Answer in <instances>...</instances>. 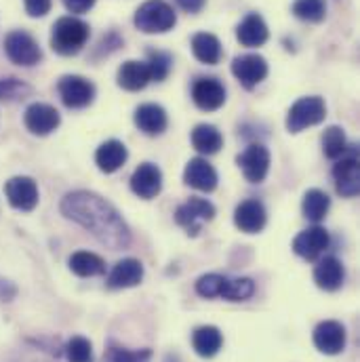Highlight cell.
<instances>
[{
	"mask_svg": "<svg viewBox=\"0 0 360 362\" xmlns=\"http://www.w3.org/2000/svg\"><path fill=\"white\" fill-rule=\"evenodd\" d=\"M62 213L70 221L89 230L101 245L114 251L127 249L131 243L129 226L124 223L116 206L95 192L79 189L66 194L62 200Z\"/></svg>",
	"mask_w": 360,
	"mask_h": 362,
	"instance_id": "6da1fadb",
	"label": "cell"
},
{
	"mask_svg": "<svg viewBox=\"0 0 360 362\" xmlns=\"http://www.w3.org/2000/svg\"><path fill=\"white\" fill-rule=\"evenodd\" d=\"M196 293L204 299L223 297L228 301H247L255 293L251 278H228L221 274H204L196 280Z\"/></svg>",
	"mask_w": 360,
	"mask_h": 362,
	"instance_id": "7a4b0ae2",
	"label": "cell"
},
{
	"mask_svg": "<svg viewBox=\"0 0 360 362\" xmlns=\"http://www.w3.org/2000/svg\"><path fill=\"white\" fill-rule=\"evenodd\" d=\"M91 36V28L87 21L68 15V17H59L53 23V32H51V47L55 53L70 57L76 55L85 49L87 40Z\"/></svg>",
	"mask_w": 360,
	"mask_h": 362,
	"instance_id": "3957f363",
	"label": "cell"
},
{
	"mask_svg": "<svg viewBox=\"0 0 360 362\" xmlns=\"http://www.w3.org/2000/svg\"><path fill=\"white\" fill-rule=\"evenodd\" d=\"M133 23L144 34H165L175 28L178 15L167 0H146L135 11Z\"/></svg>",
	"mask_w": 360,
	"mask_h": 362,
	"instance_id": "277c9868",
	"label": "cell"
},
{
	"mask_svg": "<svg viewBox=\"0 0 360 362\" xmlns=\"http://www.w3.org/2000/svg\"><path fill=\"white\" fill-rule=\"evenodd\" d=\"M327 116V105L325 99L318 95H310V97H301L297 99L289 114H286V129L289 133H301L308 127H316L325 120Z\"/></svg>",
	"mask_w": 360,
	"mask_h": 362,
	"instance_id": "5b68a950",
	"label": "cell"
},
{
	"mask_svg": "<svg viewBox=\"0 0 360 362\" xmlns=\"http://www.w3.org/2000/svg\"><path fill=\"white\" fill-rule=\"evenodd\" d=\"M4 53L15 66L32 68L42 59V51L32 34L23 30H13L4 36Z\"/></svg>",
	"mask_w": 360,
	"mask_h": 362,
	"instance_id": "8992f818",
	"label": "cell"
},
{
	"mask_svg": "<svg viewBox=\"0 0 360 362\" xmlns=\"http://www.w3.org/2000/svg\"><path fill=\"white\" fill-rule=\"evenodd\" d=\"M270 68L266 57L257 55V53H247V55H238L232 62V74L234 78L245 87V89H255L257 85H262L268 76Z\"/></svg>",
	"mask_w": 360,
	"mask_h": 362,
	"instance_id": "52a82bcc",
	"label": "cell"
},
{
	"mask_svg": "<svg viewBox=\"0 0 360 362\" xmlns=\"http://www.w3.org/2000/svg\"><path fill=\"white\" fill-rule=\"evenodd\" d=\"M213 217H215V206L207 198H190L175 213V221L190 236H196L200 232V226L204 221H211Z\"/></svg>",
	"mask_w": 360,
	"mask_h": 362,
	"instance_id": "ba28073f",
	"label": "cell"
},
{
	"mask_svg": "<svg viewBox=\"0 0 360 362\" xmlns=\"http://www.w3.org/2000/svg\"><path fill=\"white\" fill-rule=\"evenodd\" d=\"M333 180L337 185V192L346 198H354L360 189V169L359 154L348 148L346 154H342L333 167Z\"/></svg>",
	"mask_w": 360,
	"mask_h": 362,
	"instance_id": "9c48e42d",
	"label": "cell"
},
{
	"mask_svg": "<svg viewBox=\"0 0 360 362\" xmlns=\"http://www.w3.org/2000/svg\"><path fill=\"white\" fill-rule=\"evenodd\" d=\"M59 89V97L62 101L72 107V110H81V107H87L93 103L95 99V85L87 81L85 76H76V74H70V76H64L57 85Z\"/></svg>",
	"mask_w": 360,
	"mask_h": 362,
	"instance_id": "30bf717a",
	"label": "cell"
},
{
	"mask_svg": "<svg viewBox=\"0 0 360 362\" xmlns=\"http://www.w3.org/2000/svg\"><path fill=\"white\" fill-rule=\"evenodd\" d=\"M238 167L245 175V180L251 183H262L268 177L270 171V152L262 144H251L240 156H238Z\"/></svg>",
	"mask_w": 360,
	"mask_h": 362,
	"instance_id": "8fae6325",
	"label": "cell"
},
{
	"mask_svg": "<svg viewBox=\"0 0 360 362\" xmlns=\"http://www.w3.org/2000/svg\"><path fill=\"white\" fill-rule=\"evenodd\" d=\"M314 346L327 356H337L346 348V327L337 320H325L314 329Z\"/></svg>",
	"mask_w": 360,
	"mask_h": 362,
	"instance_id": "7c38bea8",
	"label": "cell"
},
{
	"mask_svg": "<svg viewBox=\"0 0 360 362\" xmlns=\"http://www.w3.org/2000/svg\"><path fill=\"white\" fill-rule=\"evenodd\" d=\"M329 243H331L329 232L325 228H320V226H314V228H308V230H303V232H299L295 236L293 251L299 257H303L308 262H314V259H318L327 251Z\"/></svg>",
	"mask_w": 360,
	"mask_h": 362,
	"instance_id": "4fadbf2b",
	"label": "cell"
},
{
	"mask_svg": "<svg viewBox=\"0 0 360 362\" xmlns=\"http://www.w3.org/2000/svg\"><path fill=\"white\" fill-rule=\"evenodd\" d=\"M23 122H25V127H28L30 133L42 137V135L53 133V131L59 127L62 116H59V112H57L53 105H49V103H32V105H28V110H25Z\"/></svg>",
	"mask_w": 360,
	"mask_h": 362,
	"instance_id": "5bb4252c",
	"label": "cell"
},
{
	"mask_svg": "<svg viewBox=\"0 0 360 362\" xmlns=\"http://www.w3.org/2000/svg\"><path fill=\"white\" fill-rule=\"evenodd\" d=\"M266 221H268V213H266V206L255 200V198H249L245 202H240L234 211V223L240 232L245 234H257L266 228Z\"/></svg>",
	"mask_w": 360,
	"mask_h": 362,
	"instance_id": "9a60e30c",
	"label": "cell"
},
{
	"mask_svg": "<svg viewBox=\"0 0 360 362\" xmlns=\"http://www.w3.org/2000/svg\"><path fill=\"white\" fill-rule=\"evenodd\" d=\"M131 189L135 196L144 198V200H152L161 194L163 189V173L156 165L152 163H144L139 165L133 175H131Z\"/></svg>",
	"mask_w": 360,
	"mask_h": 362,
	"instance_id": "2e32d148",
	"label": "cell"
},
{
	"mask_svg": "<svg viewBox=\"0 0 360 362\" xmlns=\"http://www.w3.org/2000/svg\"><path fill=\"white\" fill-rule=\"evenodd\" d=\"M192 99L202 112H215L226 103V87L217 78H198L192 87Z\"/></svg>",
	"mask_w": 360,
	"mask_h": 362,
	"instance_id": "e0dca14e",
	"label": "cell"
},
{
	"mask_svg": "<svg viewBox=\"0 0 360 362\" xmlns=\"http://www.w3.org/2000/svg\"><path fill=\"white\" fill-rule=\"evenodd\" d=\"M4 194L11 206L19 211H32L38 204V185L32 177H13L6 181Z\"/></svg>",
	"mask_w": 360,
	"mask_h": 362,
	"instance_id": "ac0fdd59",
	"label": "cell"
},
{
	"mask_svg": "<svg viewBox=\"0 0 360 362\" xmlns=\"http://www.w3.org/2000/svg\"><path fill=\"white\" fill-rule=\"evenodd\" d=\"M236 38L243 47L255 49L268 42L270 38V30L264 21V17L260 13H249L236 28Z\"/></svg>",
	"mask_w": 360,
	"mask_h": 362,
	"instance_id": "d6986e66",
	"label": "cell"
},
{
	"mask_svg": "<svg viewBox=\"0 0 360 362\" xmlns=\"http://www.w3.org/2000/svg\"><path fill=\"white\" fill-rule=\"evenodd\" d=\"M135 124L141 133L154 137L165 133L167 124H169V116L165 112L163 105L158 103H144L135 110Z\"/></svg>",
	"mask_w": 360,
	"mask_h": 362,
	"instance_id": "ffe728a7",
	"label": "cell"
},
{
	"mask_svg": "<svg viewBox=\"0 0 360 362\" xmlns=\"http://www.w3.org/2000/svg\"><path fill=\"white\" fill-rule=\"evenodd\" d=\"M183 181L198 192H213L217 187V171L204 158H192L185 165Z\"/></svg>",
	"mask_w": 360,
	"mask_h": 362,
	"instance_id": "44dd1931",
	"label": "cell"
},
{
	"mask_svg": "<svg viewBox=\"0 0 360 362\" xmlns=\"http://www.w3.org/2000/svg\"><path fill=\"white\" fill-rule=\"evenodd\" d=\"M116 83H118V87H120V89H124V90L146 89V87L152 83V78H150V70H148V64H144V62H135V59L124 62V64L118 68Z\"/></svg>",
	"mask_w": 360,
	"mask_h": 362,
	"instance_id": "7402d4cb",
	"label": "cell"
},
{
	"mask_svg": "<svg viewBox=\"0 0 360 362\" xmlns=\"http://www.w3.org/2000/svg\"><path fill=\"white\" fill-rule=\"evenodd\" d=\"M127 158H129L127 146L118 139L103 141L95 152V163H97L99 171H103V173H116L127 163Z\"/></svg>",
	"mask_w": 360,
	"mask_h": 362,
	"instance_id": "603a6c76",
	"label": "cell"
},
{
	"mask_svg": "<svg viewBox=\"0 0 360 362\" xmlns=\"http://www.w3.org/2000/svg\"><path fill=\"white\" fill-rule=\"evenodd\" d=\"M144 280V266L139 259L127 257L114 266V270L108 276V286L110 288H131L137 286Z\"/></svg>",
	"mask_w": 360,
	"mask_h": 362,
	"instance_id": "cb8c5ba5",
	"label": "cell"
},
{
	"mask_svg": "<svg viewBox=\"0 0 360 362\" xmlns=\"http://www.w3.org/2000/svg\"><path fill=\"white\" fill-rule=\"evenodd\" d=\"M192 53L200 64H207V66H217L223 57L219 38L209 32H198L192 36Z\"/></svg>",
	"mask_w": 360,
	"mask_h": 362,
	"instance_id": "d4e9b609",
	"label": "cell"
},
{
	"mask_svg": "<svg viewBox=\"0 0 360 362\" xmlns=\"http://www.w3.org/2000/svg\"><path fill=\"white\" fill-rule=\"evenodd\" d=\"M346 280V270L337 257H325L314 268V282L323 291H337Z\"/></svg>",
	"mask_w": 360,
	"mask_h": 362,
	"instance_id": "484cf974",
	"label": "cell"
},
{
	"mask_svg": "<svg viewBox=\"0 0 360 362\" xmlns=\"http://www.w3.org/2000/svg\"><path fill=\"white\" fill-rule=\"evenodd\" d=\"M192 346L200 358H213L223 346V335L217 327H198L192 335Z\"/></svg>",
	"mask_w": 360,
	"mask_h": 362,
	"instance_id": "4316f807",
	"label": "cell"
},
{
	"mask_svg": "<svg viewBox=\"0 0 360 362\" xmlns=\"http://www.w3.org/2000/svg\"><path fill=\"white\" fill-rule=\"evenodd\" d=\"M192 146L200 152V154H217L223 146V135L219 133L217 127L213 124H198L192 131Z\"/></svg>",
	"mask_w": 360,
	"mask_h": 362,
	"instance_id": "83f0119b",
	"label": "cell"
},
{
	"mask_svg": "<svg viewBox=\"0 0 360 362\" xmlns=\"http://www.w3.org/2000/svg\"><path fill=\"white\" fill-rule=\"evenodd\" d=\"M331 209V198L327 196V192L323 189H308L306 196H303V202H301V211H303V217L318 223L327 217Z\"/></svg>",
	"mask_w": 360,
	"mask_h": 362,
	"instance_id": "f1b7e54d",
	"label": "cell"
},
{
	"mask_svg": "<svg viewBox=\"0 0 360 362\" xmlns=\"http://www.w3.org/2000/svg\"><path fill=\"white\" fill-rule=\"evenodd\" d=\"M70 270L81 278H91V276H101L105 272V262L89 251H76L70 257Z\"/></svg>",
	"mask_w": 360,
	"mask_h": 362,
	"instance_id": "f546056e",
	"label": "cell"
},
{
	"mask_svg": "<svg viewBox=\"0 0 360 362\" xmlns=\"http://www.w3.org/2000/svg\"><path fill=\"white\" fill-rule=\"evenodd\" d=\"M348 137L344 133L342 127H329L325 133H323V152L327 158L331 160H337L342 154L348 152Z\"/></svg>",
	"mask_w": 360,
	"mask_h": 362,
	"instance_id": "4dcf8cb0",
	"label": "cell"
},
{
	"mask_svg": "<svg viewBox=\"0 0 360 362\" xmlns=\"http://www.w3.org/2000/svg\"><path fill=\"white\" fill-rule=\"evenodd\" d=\"M293 15L308 23H320L327 17V2L325 0H295Z\"/></svg>",
	"mask_w": 360,
	"mask_h": 362,
	"instance_id": "1f68e13d",
	"label": "cell"
},
{
	"mask_svg": "<svg viewBox=\"0 0 360 362\" xmlns=\"http://www.w3.org/2000/svg\"><path fill=\"white\" fill-rule=\"evenodd\" d=\"M148 70H150V78L154 83H163L173 68V57L165 51H150L148 53Z\"/></svg>",
	"mask_w": 360,
	"mask_h": 362,
	"instance_id": "d6a6232c",
	"label": "cell"
},
{
	"mask_svg": "<svg viewBox=\"0 0 360 362\" xmlns=\"http://www.w3.org/2000/svg\"><path fill=\"white\" fill-rule=\"evenodd\" d=\"M150 350H127L120 346H110L103 354V362H150Z\"/></svg>",
	"mask_w": 360,
	"mask_h": 362,
	"instance_id": "836d02e7",
	"label": "cell"
},
{
	"mask_svg": "<svg viewBox=\"0 0 360 362\" xmlns=\"http://www.w3.org/2000/svg\"><path fill=\"white\" fill-rule=\"evenodd\" d=\"M66 358L68 362H93V346L87 337H72L66 344Z\"/></svg>",
	"mask_w": 360,
	"mask_h": 362,
	"instance_id": "e575fe53",
	"label": "cell"
},
{
	"mask_svg": "<svg viewBox=\"0 0 360 362\" xmlns=\"http://www.w3.org/2000/svg\"><path fill=\"white\" fill-rule=\"evenodd\" d=\"M32 93V87L17 78H0V99H19Z\"/></svg>",
	"mask_w": 360,
	"mask_h": 362,
	"instance_id": "d590c367",
	"label": "cell"
},
{
	"mask_svg": "<svg viewBox=\"0 0 360 362\" xmlns=\"http://www.w3.org/2000/svg\"><path fill=\"white\" fill-rule=\"evenodd\" d=\"M25 4V13L30 17H45L51 6H53V0H23Z\"/></svg>",
	"mask_w": 360,
	"mask_h": 362,
	"instance_id": "8d00e7d4",
	"label": "cell"
},
{
	"mask_svg": "<svg viewBox=\"0 0 360 362\" xmlns=\"http://www.w3.org/2000/svg\"><path fill=\"white\" fill-rule=\"evenodd\" d=\"M64 4L72 15H83L95 6V0H64Z\"/></svg>",
	"mask_w": 360,
	"mask_h": 362,
	"instance_id": "74e56055",
	"label": "cell"
},
{
	"mask_svg": "<svg viewBox=\"0 0 360 362\" xmlns=\"http://www.w3.org/2000/svg\"><path fill=\"white\" fill-rule=\"evenodd\" d=\"M175 2L180 4V8H183V11L190 13V15L200 13V11L204 8V4H207V0H175Z\"/></svg>",
	"mask_w": 360,
	"mask_h": 362,
	"instance_id": "f35d334b",
	"label": "cell"
}]
</instances>
